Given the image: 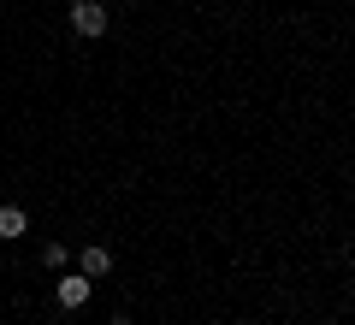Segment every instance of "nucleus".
<instances>
[{
    "instance_id": "obj_5",
    "label": "nucleus",
    "mask_w": 355,
    "mask_h": 325,
    "mask_svg": "<svg viewBox=\"0 0 355 325\" xmlns=\"http://www.w3.org/2000/svg\"><path fill=\"white\" fill-rule=\"evenodd\" d=\"M113 325H130V319H113Z\"/></svg>"
},
{
    "instance_id": "obj_1",
    "label": "nucleus",
    "mask_w": 355,
    "mask_h": 325,
    "mask_svg": "<svg viewBox=\"0 0 355 325\" xmlns=\"http://www.w3.org/2000/svg\"><path fill=\"white\" fill-rule=\"evenodd\" d=\"M71 30H77V36H101V30H107V6H101V0H77V6H71Z\"/></svg>"
},
{
    "instance_id": "obj_2",
    "label": "nucleus",
    "mask_w": 355,
    "mask_h": 325,
    "mask_svg": "<svg viewBox=\"0 0 355 325\" xmlns=\"http://www.w3.org/2000/svg\"><path fill=\"white\" fill-rule=\"evenodd\" d=\"M89 284H95V278H83V272L60 278V308H83V301H89Z\"/></svg>"
},
{
    "instance_id": "obj_3",
    "label": "nucleus",
    "mask_w": 355,
    "mask_h": 325,
    "mask_svg": "<svg viewBox=\"0 0 355 325\" xmlns=\"http://www.w3.org/2000/svg\"><path fill=\"white\" fill-rule=\"evenodd\" d=\"M101 272H113V254H107L101 243H89L83 249V278H101Z\"/></svg>"
},
{
    "instance_id": "obj_4",
    "label": "nucleus",
    "mask_w": 355,
    "mask_h": 325,
    "mask_svg": "<svg viewBox=\"0 0 355 325\" xmlns=\"http://www.w3.org/2000/svg\"><path fill=\"white\" fill-rule=\"evenodd\" d=\"M24 207H12V201H6V207H0V237H24Z\"/></svg>"
}]
</instances>
